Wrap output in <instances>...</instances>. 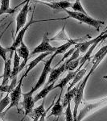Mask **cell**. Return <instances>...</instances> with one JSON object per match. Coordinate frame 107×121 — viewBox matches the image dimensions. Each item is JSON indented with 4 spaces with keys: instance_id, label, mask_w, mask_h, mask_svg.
Returning <instances> with one entry per match:
<instances>
[{
    "instance_id": "obj_2",
    "label": "cell",
    "mask_w": 107,
    "mask_h": 121,
    "mask_svg": "<svg viewBox=\"0 0 107 121\" xmlns=\"http://www.w3.org/2000/svg\"><path fill=\"white\" fill-rule=\"evenodd\" d=\"M107 105V97L106 98H103L100 99L98 102L94 103H84V107H82V109H81L79 114L77 115V119L76 120L81 121L85 118V116H87L88 115L91 114L92 112H95V111L100 109L101 107H103Z\"/></svg>"
},
{
    "instance_id": "obj_25",
    "label": "cell",
    "mask_w": 107,
    "mask_h": 121,
    "mask_svg": "<svg viewBox=\"0 0 107 121\" xmlns=\"http://www.w3.org/2000/svg\"><path fill=\"white\" fill-rule=\"evenodd\" d=\"M80 60H81V58L78 57L77 59L73 60L69 62L68 65H66V70L67 71H74L75 69H77L80 65Z\"/></svg>"
},
{
    "instance_id": "obj_1",
    "label": "cell",
    "mask_w": 107,
    "mask_h": 121,
    "mask_svg": "<svg viewBox=\"0 0 107 121\" xmlns=\"http://www.w3.org/2000/svg\"><path fill=\"white\" fill-rule=\"evenodd\" d=\"M66 13L68 14V18H72L77 20L79 23H85L89 26L93 27L96 28V30H100V28L105 23L104 21L98 20V19H93L92 17L89 16L88 14H84L82 12H79V11H69L68 9L64 10Z\"/></svg>"
},
{
    "instance_id": "obj_31",
    "label": "cell",
    "mask_w": 107,
    "mask_h": 121,
    "mask_svg": "<svg viewBox=\"0 0 107 121\" xmlns=\"http://www.w3.org/2000/svg\"><path fill=\"white\" fill-rule=\"evenodd\" d=\"M75 2H77V3H80V2H81V0H76Z\"/></svg>"
},
{
    "instance_id": "obj_30",
    "label": "cell",
    "mask_w": 107,
    "mask_h": 121,
    "mask_svg": "<svg viewBox=\"0 0 107 121\" xmlns=\"http://www.w3.org/2000/svg\"><path fill=\"white\" fill-rule=\"evenodd\" d=\"M103 79H106V80H107V75H106V76H104V77H103Z\"/></svg>"
},
{
    "instance_id": "obj_13",
    "label": "cell",
    "mask_w": 107,
    "mask_h": 121,
    "mask_svg": "<svg viewBox=\"0 0 107 121\" xmlns=\"http://www.w3.org/2000/svg\"><path fill=\"white\" fill-rule=\"evenodd\" d=\"M13 54H14V52H11L9 59L4 61V69H3V77L2 85H8L9 80L11 79V71H12L11 70V58H12Z\"/></svg>"
},
{
    "instance_id": "obj_16",
    "label": "cell",
    "mask_w": 107,
    "mask_h": 121,
    "mask_svg": "<svg viewBox=\"0 0 107 121\" xmlns=\"http://www.w3.org/2000/svg\"><path fill=\"white\" fill-rule=\"evenodd\" d=\"M80 84H81V82L78 83V85H77L76 86H73L72 89H70L69 91H67V93H66L65 95V96H64L63 102H62V104H63L64 107H67L68 104L71 103V101L74 99L76 94H77V90H78V88H79Z\"/></svg>"
},
{
    "instance_id": "obj_33",
    "label": "cell",
    "mask_w": 107,
    "mask_h": 121,
    "mask_svg": "<svg viewBox=\"0 0 107 121\" xmlns=\"http://www.w3.org/2000/svg\"><path fill=\"white\" fill-rule=\"evenodd\" d=\"M67 1H69V0H67Z\"/></svg>"
},
{
    "instance_id": "obj_12",
    "label": "cell",
    "mask_w": 107,
    "mask_h": 121,
    "mask_svg": "<svg viewBox=\"0 0 107 121\" xmlns=\"http://www.w3.org/2000/svg\"><path fill=\"white\" fill-rule=\"evenodd\" d=\"M67 64L68 63L65 60L64 63L62 64V65H61L60 67L56 68V69H52L49 77H48V82H47V83H46V86L49 85V84H51L52 82H53L57 81L58 78H60V76H61L65 71H66V65H67Z\"/></svg>"
},
{
    "instance_id": "obj_9",
    "label": "cell",
    "mask_w": 107,
    "mask_h": 121,
    "mask_svg": "<svg viewBox=\"0 0 107 121\" xmlns=\"http://www.w3.org/2000/svg\"><path fill=\"white\" fill-rule=\"evenodd\" d=\"M37 3H42V4L48 6V7L53 9L58 10V11H64L65 9H68L72 7V3L69 1H59V2H44L42 0H38Z\"/></svg>"
},
{
    "instance_id": "obj_23",
    "label": "cell",
    "mask_w": 107,
    "mask_h": 121,
    "mask_svg": "<svg viewBox=\"0 0 107 121\" xmlns=\"http://www.w3.org/2000/svg\"><path fill=\"white\" fill-rule=\"evenodd\" d=\"M85 74H86V69H85H85H82V68H81V69L77 73V74H76V76L74 77V78L73 79L72 83L70 84V86L68 87V91H69V90L73 88L74 86L77 85V83H78L79 82L81 81V79L83 78V76H85Z\"/></svg>"
},
{
    "instance_id": "obj_10",
    "label": "cell",
    "mask_w": 107,
    "mask_h": 121,
    "mask_svg": "<svg viewBox=\"0 0 107 121\" xmlns=\"http://www.w3.org/2000/svg\"><path fill=\"white\" fill-rule=\"evenodd\" d=\"M16 51L18 52L19 56L23 59V62L20 64V66H19V70L22 71L27 65V62H28L29 56H30V52H29V48L27 47V45L23 41L21 43V44L16 49Z\"/></svg>"
},
{
    "instance_id": "obj_27",
    "label": "cell",
    "mask_w": 107,
    "mask_h": 121,
    "mask_svg": "<svg viewBox=\"0 0 107 121\" xmlns=\"http://www.w3.org/2000/svg\"><path fill=\"white\" fill-rule=\"evenodd\" d=\"M2 36H3V33L0 34V56L3 58V60H4V61H6V60H7V53L10 51V50H9V48H5L2 46V44H1Z\"/></svg>"
},
{
    "instance_id": "obj_26",
    "label": "cell",
    "mask_w": 107,
    "mask_h": 121,
    "mask_svg": "<svg viewBox=\"0 0 107 121\" xmlns=\"http://www.w3.org/2000/svg\"><path fill=\"white\" fill-rule=\"evenodd\" d=\"M71 8L74 11H79V12H82V13H84V14H87V12L85 11V10L84 9L82 4L81 3V2H80V3L75 2V3H72Z\"/></svg>"
},
{
    "instance_id": "obj_24",
    "label": "cell",
    "mask_w": 107,
    "mask_h": 121,
    "mask_svg": "<svg viewBox=\"0 0 107 121\" xmlns=\"http://www.w3.org/2000/svg\"><path fill=\"white\" fill-rule=\"evenodd\" d=\"M10 103H11V98H10L9 93H7L4 98L0 100V118L2 115H3L4 110L10 105Z\"/></svg>"
},
{
    "instance_id": "obj_8",
    "label": "cell",
    "mask_w": 107,
    "mask_h": 121,
    "mask_svg": "<svg viewBox=\"0 0 107 121\" xmlns=\"http://www.w3.org/2000/svg\"><path fill=\"white\" fill-rule=\"evenodd\" d=\"M23 100L21 103L23 111H24V117L27 116H29L31 112H32L33 108H34V105H35V100L34 98L32 97V95L29 93H25L23 95Z\"/></svg>"
},
{
    "instance_id": "obj_7",
    "label": "cell",
    "mask_w": 107,
    "mask_h": 121,
    "mask_svg": "<svg viewBox=\"0 0 107 121\" xmlns=\"http://www.w3.org/2000/svg\"><path fill=\"white\" fill-rule=\"evenodd\" d=\"M29 11V2L23 4V7L20 11L19 12L16 17V28H15V36L18 34L19 31L27 23V17Z\"/></svg>"
},
{
    "instance_id": "obj_20",
    "label": "cell",
    "mask_w": 107,
    "mask_h": 121,
    "mask_svg": "<svg viewBox=\"0 0 107 121\" xmlns=\"http://www.w3.org/2000/svg\"><path fill=\"white\" fill-rule=\"evenodd\" d=\"M77 71L75 70V71H69V73L66 75L65 78H64L63 79H61V81L59 83L55 84V86H54V89L56 88H61V90H64L65 86L67 85L68 83L71 80H73L74 78V77L77 74Z\"/></svg>"
},
{
    "instance_id": "obj_4",
    "label": "cell",
    "mask_w": 107,
    "mask_h": 121,
    "mask_svg": "<svg viewBox=\"0 0 107 121\" xmlns=\"http://www.w3.org/2000/svg\"><path fill=\"white\" fill-rule=\"evenodd\" d=\"M33 18H34V11H33L32 18H31V19L29 20V22L28 23H26V24H25L24 26H23V28L19 31L18 34H17L16 36L15 37V40H14V42H13L12 45L10 47V48H8L10 52H15V50L19 48V45L21 44V43L23 41V37H24L27 31L28 30V28H30L31 25L33 24L34 23H37V22H40V21H43V20H34ZM47 20H49V19H47Z\"/></svg>"
},
{
    "instance_id": "obj_19",
    "label": "cell",
    "mask_w": 107,
    "mask_h": 121,
    "mask_svg": "<svg viewBox=\"0 0 107 121\" xmlns=\"http://www.w3.org/2000/svg\"><path fill=\"white\" fill-rule=\"evenodd\" d=\"M44 99H43L41 104H40L38 107L33 109L32 112L29 114V116L32 117V120L34 121L40 120V118L42 116V115L44 114V112H45V110H44Z\"/></svg>"
},
{
    "instance_id": "obj_22",
    "label": "cell",
    "mask_w": 107,
    "mask_h": 121,
    "mask_svg": "<svg viewBox=\"0 0 107 121\" xmlns=\"http://www.w3.org/2000/svg\"><path fill=\"white\" fill-rule=\"evenodd\" d=\"M71 39L69 38V36H67L65 32V24L63 25L62 29L60 31V32L57 35H56L55 36H53L52 38L50 39V41H54V40H61V41H69Z\"/></svg>"
},
{
    "instance_id": "obj_32",
    "label": "cell",
    "mask_w": 107,
    "mask_h": 121,
    "mask_svg": "<svg viewBox=\"0 0 107 121\" xmlns=\"http://www.w3.org/2000/svg\"><path fill=\"white\" fill-rule=\"evenodd\" d=\"M1 28H2V26H0V29H1Z\"/></svg>"
},
{
    "instance_id": "obj_11",
    "label": "cell",
    "mask_w": 107,
    "mask_h": 121,
    "mask_svg": "<svg viewBox=\"0 0 107 121\" xmlns=\"http://www.w3.org/2000/svg\"><path fill=\"white\" fill-rule=\"evenodd\" d=\"M52 53H53V52H42V53H40L37 57H36L34 60H32V61H31L30 63L27 65V69H26V71H25V73H23V75L22 76V77L23 78H26L27 76L28 75V73H30V72L32 71V70L34 69V68L36 67V66L40 62L43 61V60L47 57V56H48V55H51Z\"/></svg>"
},
{
    "instance_id": "obj_3",
    "label": "cell",
    "mask_w": 107,
    "mask_h": 121,
    "mask_svg": "<svg viewBox=\"0 0 107 121\" xmlns=\"http://www.w3.org/2000/svg\"><path fill=\"white\" fill-rule=\"evenodd\" d=\"M56 56V53H54L51 56V57L49 58V59H48L45 61V63H44V69H43L42 72H41V74H40V78H39L37 82L36 83V85L33 86V88L29 92V94H31V95H33V93L36 92L37 90L40 88V87H41V86L44 85V83H45L46 80H47V78H48V73H50V72L52 71V60H53V59L55 58V56Z\"/></svg>"
},
{
    "instance_id": "obj_29",
    "label": "cell",
    "mask_w": 107,
    "mask_h": 121,
    "mask_svg": "<svg viewBox=\"0 0 107 121\" xmlns=\"http://www.w3.org/2000/svg\"><path fill=\"white\" fill-rule=\"evenodd\" d=\"M106 48H107V45L104 46V47H102V48H101V49L99 50V51H98V52H97V53L95 54L94 56H93V60H92V61H93V62H95V61H96V60H98L99 57H100L101 55H102V54L103 53V52H104L106 50Z\"/></svg>"
},
{
    "instance_id": "obj_5",
    "label": "cell",
    "mask_w": 107,
    "mask_h": 121,
    "mask_svg": "<svg viewBox=\"0 0 107 121\" xmlns=\"http://www.w3.org/2000/svg\"><path fill=\"white\" fill-rule=\"evenodd\" d=\"M23 78L22 77L19 81L18 82V84L16 85V86L15 87L12 91L10 92V98H11V103H10V105L7 107V108L6 109V111L3 112V115L5 113H7L11 108L12 107H16L19 110V103L20 101V98L21 95H22V85H23Z\"/></svg>"
},
{
    "instance_id": "obj_15",
    "label": "cell",
    "mask_w": 107,
    "mask_h": 121,
    "mask_svg": "<svg viewBox=\"0 0 107 121\" xmlns=\"http://www.w3.org/2000/svg\"><path fill=\"white\" fill-rule=\"evenodd\" d=\"M89 36H85V37L83 38H77V39H71V40H69V41H67L65 43V44H62L61 46L60 47H57V49L56 50L55 52H54V53H56V55L57 54H61V53H65L66 51H68V49L70 48L71 46L73 45H75L76 44H77V43L82 41V40H86V38H88Z\"/></svg>"
},
{
    "instance_id": "obj_6",
    "label": "cell",
    "mask_w": 107,
    "mask_h": 121,
    "mask_svg": "<svg viewBox=\"0 0 107 121\" xmlns=\"http://www.w3.org/2000/svg\"><path fill=\"white\" fill-rule=\"evenodd\" d=\"M48 34L47 32L43 37V40L41 43L39 44L38 46H36L32 52V55L36 53H42V52H54L57 49V47H53L50 44V39L48 37Z\"/></svg>"
},
{
    "instance_id": "obj_14",
    "label": "cell",
    "mask_w": 107,
    "mask_h": 121,
    "mask_svg": "<svg viewBox=\"0 0 107 121\" xmlns=\"http://www.w3.org/2000/svg\"><path fill=\"white\" fill-rule=\"evenodd\" d=\"M63 91L64 90H61V93H60L57 101L55 103H53V106H52L51 110V113L48 116H46V118H50L51 116L60 117L62 115V112H63V109H64V106L61 103V99H62L61 97H62V94H63Z\"/></svg>"
},
{
    "instance_id": "obj_17",
    "label": "cell",
    "mask_w": 107,
    "mask_h": 121,
    "mask_svg": "<svg viewBox=\"0 0 107 121\" xmlns=\"http://www.w3.org/2000/svg\"><path fill=\"white\" fill-rule=\"evenodd\" d=\"M56 82H52L51 84H49V85L46 86L44 87V88L43 89L40 93L37 94V95L34 97L35 102H37V101L40 100V99H45L47 97V95L51 92L52 91H53L54 90V86H55Z\"/></svg>"
},
{
    "instance_id": "obj_21",
    "label": "cell",
    "mask_w": 107,
    "mask_h": 121,
    "mask_svg": "<svg viewBox=\"0 0 107 121\" xmlns=\"http://www.w3.org/2000/svg\"><path fill=\"white\" fill-rule=\"evenodd\" d=\"M15 8L11 9L10 7V0H1V6H0V16L4 14H14Z\"/></svg>"
},
{
    "instance_id": "obj_28",
    "label": "cell",
    "mask_w": 107,
    "mask_h": 121,
    "mask_svg": "<svg viewBox=\"0 0 107 121\" xmlns=\"http://www.w3.org/2000/svg\"><path fill=\"white\" fill-rule=\"evenodd\" d=\"M70 105H71V103L68 104L67 108H66V112H65V117H66L65 120H67V121H73V120H74L73 113L72 112V111H71V107H70Z\"/></svg>"
},
{
    "instance_id": "obj_18",
    "label": "cell",
    "mask_w": 107,
    "mask_h": 121,
    "mask_svg": "<svg viewBox=\"0 0 107 121\" xmlns=\"http://www.w3.org/2000/svg\"><path fill=\"white\" fill-rule=\"evenodd\" d=\"M103 35V33H102V34H100L98 36H97L96 38L93 39V40H85V41H83V42H79L77 43V44H75V46L77 47V48H80V51H81V52H86L87 50L89 48V47H90L92 44H93V43H95L97 41V40H98L99 38L101 37Z\"/></svg>"
}]
</instances>
